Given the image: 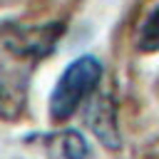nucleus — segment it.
Here are the masks:
<instances>
[{
    "label": "nucleus",
    "mask_w": 159,
    "mask_h": 159,
    "mask_svg": "<svg viewBox=\"0 0 159 159\" xmlns=\"http://www.w3.org/2000/svg\"><path fill=\"white\" fill-rule=\"evenodd\" d=\"M102 75H104V65L99 62V57H94V55L75 57L60 72V77L50 92V102H47L50 117L55 122L70 119L89 99V94L97 92Z\"/></svg>",
    "instance_id": "1"
},
{
    "label": "nucleus",
    "mask_w": 159,
    "mask_h": 159,
    "mask_svg": "<svg viewBox=\"0 0 159 159\" xmlns=\"http://www.w3.org/2000/svg\"><path fill=\"white\" fill-rule=\"evenodd\" d=\"M65 35V22H42V25H25V22H2L0 25V45L15 57L42 60L55 52L57 42Z\"/></svg>",
    "instance_id": "2"
},
{
    "label": "nucleus",
    "mask_w": 159,
    "mask_h": 159,
    "mask_svg": "<svg viewBox=\"0 0 159 159\" xmlns=\"http://www.w3.org/2000/svg\"><path fill=\"white\" fill-rule=\"evenodd\" d=\"M84 119H87L89 129L94 132V137L102 142V147H107L109 152H117L122 147L119 124H117V107L109 94H97L89 102Z\"/></svg>",
    "instance_id": "3"
},
{
    "label": "nucleus",
    "mask_w": 159,
    "mask_h": 159,
    "mask_svg": "<svg viewBox=\"0 0 159 159\" xmlns=\"http://www.w3.org/2000/svg\"><path fill=\"white\" fill-rule=\"evenodd\" d=\"M45 152L52 159H87L89 157V144L77 129H62L52 134H42Z\"/></svg>",
    "instance_id": "4"
},
{
    "label": "nucleus",
    "mask_w": 159,
    "mask_h": 159,
    "mask_svg": "<svg viewBox=\"0 0 159 159\" xmlns=\"http://www.w3.org/2000/svg\"><path fill=\"white\" fill-rule=\"evenodd\" d=\"M137 47L142 52H159V2H154L137 25Z\"/></svg>",
    "instance_id": "5"
},
{
    "label": "nucleus",
    "mask_w": 159,
    "mask_h": 159,
    "mask_svg": "<svg viewBox=\"0 0 159 159\" xmlns=\"http://www.w3.org/2000/svg\"><path fill=\"white\" fill-rule=\"evenodd\" d=\"M10 102H12V89H10V82H7L5 72L0 70V112H5Z\"/></svg>",
    "instance_id": "6"
}]
</instances>
